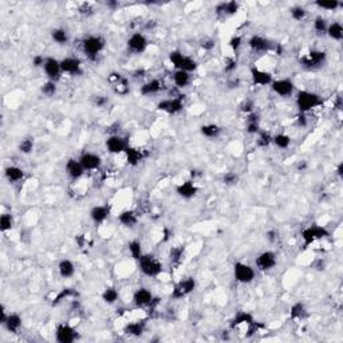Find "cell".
Wrapping results in <instances>:
<instances>
[{"label": "cell", "instance_id": "1", "mask_svg": "<svg viewBox=\"0 0 343 343\" xmlns=\"http://www.w3.org/2000/svg\"><path fill=\"white\" fill-rule=\"evenodd\" d=\"M323 98L315 91L298 90L295 93V106L298 109V113L308 114L310 111L323 106Z\"/></svg>", "mask_w": 343, "mask_h": 343}, {"label": "cell", "instance_id": "2", "mask_svg": "<svg viewBox=\"0 0 343 343\" xmlns=\"http://www.w3.org/2000/svg\"><path fill=\"white\" fill-rule=\"evenodd\" d=\"M106 39L105 36L99 35V34H93V35L85 36L82 40H81V50L86 55V58L91 60H95L98 58L106 48Z\"/></svg>", "mask_w": 343, "mask_h": 343}, {"label": "cell", "instance_id": "3", "mask_svg": "<svg viewBox=\"0 0 343 343\" xmlns=\"http://www.w3.org/2000/svg\"><path fill=\"white\" fill-rule=\"evenodd\" d=\"M137 265L140 272L146 278L154 279L164 272V265L161 260L153 253H144L140 260H137Z\"/></svg>", "mask_w": 343, "mask_h": 343}, {"label": "cell", "instance_id": "4", "mask_svg": "<svg viewBox=\"0 0 343 343\" xmlns=\"http://www.w3.org/2000/svg\"><path fill=\"white\" fill-rule=\"evenodd\" d=\"M169 62L170 64L173 66L174 70H181L186 71V73H190L193 74L194 71L198 68V62L194 59L193 56L186 55L180 50H173V51L169 52Z\"/></svg>", "mask_w": 343, "mask_h": 343}, {"label": "cell", "instance_id": "5", "mask_svg": "<svg viewBox=\"0 0 343 343\" xmlns=\"http://www.w3.org/2000/svg\"><path fill=\"white\" fill-rule=\"evenodd\" d=\"M328 236H330V231L324 225L320 224L308 225L300 232V239L303 241L304 248H308L310 245L315 244L323 239H327Z\"/></svg>", "mask_w": 343, "mask_h": 343}, {"label": "cell", "instance_id": "6", "mask_svg": "<svg viewBox=\"0 0 343 343\" xmlns=\"http://www.w3.org/2000/svg\"><path fill=\"white\" fill-rule=\"evenodd\" d=\"M326 62H327V54L323 50H318V48L308 50L299 59V63L306 70H318L323 67Z\"/></svg>", "mask_w": 343, "mask_h": 343}, {"label": "cell", "instance_id": "7", "mask_svg": "<svg viewBox=\"0 0 343 343\" xmlns=\"http://www.w3.org/2000/svg\"><path fill=\"white\" fill-rule=\"evenodd\" d=\"M158 111L168 115H177L185 109V95L178 94L176 97H168L158 101L156 105Z\"/></svg>", "mask_w": 343, "mask_h": 343}, {"label": "cell", "instance_id": "8", "mask_svg": "<svg viewBox=\"0 0 343 343\" xmlns=\"http://www.w3.org/2000/svg\"><path fill=\"white\" fill-rule=\"evenodd\" d=\"M197 287V282L193 276H185L174 284L170 292V299L181 300L185 299L190 294H193L194 290Z\"/></svg>", "mask_w": 343, "mask_h": 343}, {"label": "cell", "instance_id": "9", "mask_svg": "<svg viewBox=\"0 0 343 343\" xmlns=\"http://www.w3.org/2000/svg\"><path fill=\"white\" fill-rule=\"evenodd\" d=\"M157 298L154 296V294L150 291L149 288L140 287L133 292L131 296V303L138 310H149V308H154L157 304Z\"/></svg>", "mask_w": 343, "mask_h": 343}, {"label": "cell", "instance_id": "10", "mask_svg": "<svg viewBox=\"0 0 343 343\" xmlns=\"http://www.w3.org/2000/svg\"><path fill=\"white\" fill-rule=\"evenodd\" d=\"M233 279L239 284H251L256 279V268L244 261H236L232 268Z\"/></svg>", "mask_w": 343, "mask_h": 343}, {"label": "cell", "instance_id": "11", "mask_svg": "<svg viewBox=\"0 0 343 343\" xmlns=\"http://www.w3.org/2000/svg\"><path fill=\"white\" fill-rule=\"evenodd\" d=\"M278 253L272 249H265L255 257V268L260 272H269L278 265Z\"/></svg>", "mask_w": 343, "mask_h": 343}, {"label": "cell", "instance_id": "12", "mask_svg": "<svg viewBox=\"0 0 343 343\" xmlns=\"http://www.w3.org/2000/svg\"><path fill=\"white\" fill-rule=\"evenodd\" d=\"M149 47V39L146 38L145 34L140 31L133 32L126 39L127 51L133 55H141Z\"/></svg>", "mask_w": 343, "mask_h": 343}, {"label": "cell", "instance_id": "13", "mask_svg": "<svg viewBox=\"0 0 343 343\" xmlns=\"http://www.w3.org/2000/svg\"><path fill=\"white\" fill-rule=\"evenodd\" d=\"M271 90H272L273 94H276L278 97H282V98H290V97H294L296 93V86L294 81L290 78H278L273 79L272 83L269 85Z\"/></svg>", "mask_w": 343, "mask_h": 343}, {"label": "cell", "instance_id": "14", "mask_svg": "<svg viewBox=\"0 0 343 343\" xmlns=\"http://www.w3.org/2000/svg\"><path fill=\"white\" fill-rule=\"evenodd\" d=\"M107 82L110 85L113 93L119 97H125L130 93V82L129 78L122 75L121 73H111L107 77Z\"/></svg>", "mask_w": 343, "mask_h": 343}, {"label": "cell", "instance_id": "15", "mask_svg": "<svg viewBox=\"0 0 343 343\" xmlns=\"http://www.w3.org/2000/svg\"><path fill=\"white\" fill-rule=\"evenodd\" d=\"M247 46L251 51L256 52V54H265V52L272 51L276 48V46L271 40L267 39L265 36L259 35V34L249 36V39L247 40Z\"/></svg>", "mask_w": 343, "mask_h": 343}, {"label": "cell", "instance_id": "16", "mask_svg": "<svg viewBox=\"0 0 343 343\" xmlns=\"http://www.w3.org/2000/svg\"><path fill=\"white\" fill-rule=\"evenodd\" d=\"M42 70H43L47 81H52V82H58L63 75V71L60 67V59H58L55 56H46Z\"/></svg>", "mask_w": 343, "mask_h": 343}, {"label": "cell", "instance_id": "17", "mask_svg": "<svg viewBox=\"0 0 343 343\" xmlns=\"http://www.w3.org/2000/svg\"><path fill=\"white\" fill-rule=\"evenodd\" d=\"M129 142L125 137H122L118 133L115 134H110L105 141V148H106L107 153L113 154V156H118V154H123L125 150L129 148Z\"/></svg>", "mask_w": 343, "mask_h": 343}, {"label": "cell", "instance_id": "18", "mask_svg": "<svg viewBox=\"0 0 343 343\" xmlns=\"http://www.w3.org/2000/svg\"><path fill=\"white\" fill-rule=\"evenodd\" d=\"M249 77H251V82L253 86L257 87H268L273 81L272 73L259 67V66H251Z\"/></svg>", "mask_w": 343, "mask_h": 343}, {"label": "cell", "instance_id": "19", "mask_svg": "<svg viewBox=\"0 0 343 343\" xmlns=\"http://www.w3.org/2000/svg\"><path fill=\"white\" fill-rule=\"evenodd\" d=\"M78 339L77 328L70 323H58L55 327V340L58 343H73Z\"/></svg>", "mask_w": 343, "mask_h": 343}, {"label": "cell", "instance_id": "20", "mask_svg": "<svg viewBox=\"0 0 343 343\" xmlns=\"http://www.w3.org/2000/svg\"><path fill=\"white\" fill-rule=\"evenodd\" d=\"M78 160L81 161L83 169L86 170V172H97V170L102 168L103 164L102 157L98 153H95V152H87V150L81 153Z\"/></svg>", "mask_w": 343, "mask_h": 343}, {"label": "cell", "instance_id": "21", "mask_svg": "<svg viewBox=\"0 0 343 343\" xmlns=\"http://www.w3.org/2000/svg\"><path fill=\"white\" fill-rule=\"evenodd\" d=\"M60 67L63 74H67L70 77H78L83 73L82 67V60L79 59L78 56L68 55L64 56L60 59Z\"/></svg>", "mask_w": 343, "mask_h": 343}, {"label": "cell", "instance_id": "22", "mask_svg": "<svg viewBox=\"0 0 343 343\" xmlns=\"http://www.w3.org/2000/svg\"><path fill=\"white\" fill-rule=\"evenodd\" d=\"M64 173L71 181H79L85 176L86 170L83 169L82 164L78 158L71 157L67 158V161L64 162Z\"/></svg>", "mask_w": 343, "mask_h": 343}, {"label": "cell", "instance_id": "23", "mask_svg": "<svg viewBox=\"0 0 343 343\" xmlns=\"http://www.w3.org/2000/svg\"><path fill=\"white\" fill-rule=\"evenodd\" d=\"M253 322H256L255 316L248 311H239L236 315L233 316L232 320L229 322V328L232 331H236V330H243L244 331L245 328L248 327L249 324H252Z\"/></svg>", "mask_w": 343, "mask_h": 343}, {"label": "cell", "instance_id": "24", "mask_svg": "<svg viewBox=\"0 0 343 343\" xmlns=\"http://www.w3.org/2000/svg\"><path fill=\"white\" fill-rule=\"evenodd\" d=\"M176 193L182 200H192L197 196L198 186L193 180H186L176 186Z\"/></svg>", "mask_w": 343, "mask_h": 343}, {"label": "cell", "instance_id": "25", "mask_svg": "<svg viewBox=\"0 0 343 343\" xmlns=\"http://www.w3.org/2000/svg\"><path fill=\"white\" fill-rule=\"evenodd\" d=\"M164 91V82L160 78L148 79L140 86V94L142 97H154Z\"/></svg>", "mask_w": 343, "mask_h": 343}, {"label": "cell", "instance_id": "26", "mask_svg": "<svg viewBox=\"0 0 343 343\" xmlns=\"http://www.w3.org/2000/svg\"><path fill=\"white\" fill-rule=\"evenodd\" d=\"M240 11V4L237 2H223L219 3L215 8V14L219 19H228L232 18Z\"/></svg>", "mask_w": 343, "mask_h": 343}, {"label": "cell", "instance_id": "27", "mask_svg": "<svg viewBox=\"0 0 343 343\" xmlns=\"http://www.w3.org/2000/svg\"><path fill=\"white\" fill-rule=\"evenodd\" d=\"M146 330V323L144 320H129L123 324L122 332L125 335L131 336V338H138L141 336Z\"/></svg>", "mask_w": 343, "mask_h": 343}, {"label": "cell", "instance_id": "28", "mask_svg": "<svg viewBox=\"0 0 343 343\" xmlns=\"http://www.w3.org/2000/svg\"><path fill=\"white\" fill-rule=\"evenodd\" d=\"M89 217L95 225H102L110 217V208L107 205H94L89 212Z\"/></svg>", "mask_w": 343, "mask_h": 343}, {"label": "cell", "instance_id": "29", "mask_svg": "<svg viewBox=\"0 0 343 343\" xmlns=\"http://www.w3.org/2000/svg\"><path fill=\"white\" fill-rule=\"evenodd\" d=\"M125 158H126L127 165L130 166H137L140 165L144 160L146 158L145 150L138 148V146H129L126 150H125Z\"/></svg>", "mask_w": 343, "mask_h": 343}, {"label": "cell", "instance_id": "30", "mask_svg": "<svg viewBox=\"0 0 343 343\" xmlns=\"http://www.w3.org/2000/svg\"><path fill=\"white\" fill-rule=\"evenodd\" d=\"M192 81H193V75L190 73H186V71L181 70H174L173 75H172V82H173V86L177 89V90H182V89H186L192 85Z\"/></svg>", "mask_w": 343, "mask_h": 343}, {"label": "cell", "instance_id": "31", "mask_svg": "<svg viewBox=\"0 0 343 343\" xmlns=\"http://www.w3.org/2000/svg\"><path fill=\"white\" fill-rule=\"evenodd\" d=\"M4 177L10 184H18L26 177V170L18 165H8L4 168Z\"/></svg>", "mask_w": 343, "mask_h": 343}, {"label": "cell", "instance_id": "32", "mask_svg": "<svg viewBox=\"0 0 343 343\" xmlns=\"http://www.w3.org/2000/svg\"><path fill=\"white\" fill-rule=\"evenodd\" d=\"M3 327L11 334H19L22 327H23V318L18 312H10Z\"/></svg>", "mask_w": 343, "mask_h": 343}, {"label": "cell", "instance_id": "33", "mask_svg": "<svg viewBox=\"0 0 343 343\" xmlns=\"http://www.w3.org/2000/svg\"><path fill=\"white\" fill-rule=\"evenodd\" d=\"M117 219H118L119 224L126 227V228H134L138 224V213L133 209H125L119 213Z\"/></svg>", "mask_w": 343, "mask_h": 343}, {"label": "cell", "instance_id": "34", "mask_svg": "<svg viewBox=\"0 0 343 343\" xmlns=\"http://www.w3.org/2000/svg\"><path fill=\"white\" fill-rule=\"evenodd\" d=\"M58 273L62 279H71L74 278L75 273H77V267H75V263L70 259H62V260L58 263Z\"/></svg>", "mask_w": 343, "mask_h": 343}, {"label": "cell", "instance_id": "35", "mask_svg": "<svg viewBox=\"0 0 343 343\" xmlns=\"http://www.w3.org/2000/svg\"><path fill=\"white\" fill-rule=\"evenodd\" d=\"M200 134L207 140H217L223 134V127L217 123H204L200 126Z\"/></svg>", "mask_w": 343, "mask_h": 343}, {"label": "cell", "instance_id": "36", "mask_svg": "<svg viewBox=\"0 0 343 343\" xmlns=\"http://www.w3.org/2000/svg\"><path fill=\"white\" fill-rule=\"evenodd\" d=\"M50 38L58 46H66V44L70 43V32L63 27L52 28L51 32H50Z\"/></svg>", "mask_w": 343, "mask_h": 343}, {"label": "cell", "instance_id": "37", "mask_svg": "<svg viewBox=\"0 0 343 343\" xmlns=\"http://www.w3.org/2000/svg\"><path fill=\"white\" fill-rule=\"evenodd\" d=\"M308 316V310L303 302H295L290 307V319L291 320H304Z\"/></svg>", "mask_w": 343, "mask_h": 343}, {"label": "cell", "instance_id": "38", "mask_svg": "<svg viewBox=\"0 0 343 343\" xmlns=\"http://www.w3.org/2000/svg\"><path fill=\"white\" fill-rule=\"evenodd\" d=\"M326 35L334 42H342L343 40V26L340 22H330Z\"/></svg>", "mask_w": 343, "mask_h": 343}, {"label": "cell", "instance_id": "39", "mask_svg": "<svg viewBox=\"0 0 343 343\" xmlns=\"http://www.w3.org/2000/svg\"><path fill=\"white\" fill-rule=\"evenodd\" d=\"M245 130L247 133L251 135H256L259 131L261 130L260 127V119H259V115L253 111L251 114L247 115V123H245Z\"/></svg>", "mask_w": 343, "mask_h": 343}, {"label": "cell", "instance_id": "40", "mask_svg": "<svg viewBox=\"0 0 343 343\" xmlns=\"http://www.w3.org/2000/svg\"><path fill=\"white\" fill-rule=\"evenodd\" d=\"M101 299L103 300V303L113 306V304L118 302L119 291L115 287H113V286H109V287L103 288V291L101 292Z\"/></svg>", "mask_w": 343, "mask_h": 343}, {"label": "cell", "instance_id": "41", "mask_svg": "<svg viewBox=\"0 0 343 343\" xmlns=\"http://www.w3.org/2000/svg\"><path fill=\"white\" fill-rule=\"evenodd\" d=\"M291 135H288L287 133H278V134L272 135V145L276 149L287 150L291 146Z\"/></svg>", "mask_w": 343, "mask_h": 343}, {"label": "cell", "instance_id": "42", "mask_svg": "<svg viewBox=\"0 0 343 343\" xmlns=\"http://www.w3.org/2000/svg\"><path fill=\"white\" fill-rule=\"evenodd\" d=\"M75 296H78V294H77L75 290H73V288H63V290H60V291L54 296V299H52V306H58V304L63 303L64 300L73 299Z\"/></svg>", "mask_w": 343, "mask_h": 343}, {"label": "cell", "instance_id": "43", "mask_svg": "<svg viewBox=\"0 0 343 343\" xmlns=\"http://www.w3.org/2000/svg\"><path fill=\"white\" fill-rule=\"evenodd\" d=\"M328 23H330V22H328L323 15H318L315 16V19L312 22V28H314V31H315L318 35H326V32H327L328 28Z\"/></svg>", "mask_w": 343, "mask_h": 343}, {"label": "cell", "instance_id": "44", "mask_svg": "<svg viewBox=\"0 0 343 343\" xmlns=\"http://www.w3.org/2000/svg\"><path fill=\"white\" fill-rule=\"evenodd\" d=\"M14 225H15V219H14L11 213H2V216H0V232H10L14 228Z\"/></svg>", "mask_w": 343, "mask_h": 343}, {"label": "cell", "instance_id": "45", "mask_svg": "<svg viewBox=\"0 0 343 343\" xmlns=\"http://www.w3.org/2000/svg\"><path fill=\"white\" fill-rule=\"evenodd\" d=\"M34 149H35V138L31 137V135L24 137L19 142V145H18V150L22 154H31L34 152Z\"/></svg>", "mask_w": 343, "mask_h": 343}, {"label": "cell", "instance_id": "46", "mask_svg": "<svg viewBox=\"0 0 343 343\" xmlns=\"http://www.w3.org/2000/svg\"><path fill=\"white\" fill-rule=\"evenodd\" d=\"M256 145L260 148V149H267L269 146L272 145V134L261 129L259 133L256 134Z\"/></svg>", "mask_w": 343, "mask_h": 343}, {"label": "cell", "instance_id": "47", "mask_svg": "<svg viewBox=\"0 0 343 343\" xmlns=\"http://www.w3.org/2000/svg\"><path fill=\"white\" fill-rule=\"evenodd\" d=\"M127 251L130 253V256L134 259L135 261L140 260L141 256L144 255V247H142V243L140 240H131L129 244H127Z\"/></svg>", "mask_w": 343, "mask_h": 343}, {"label": "cell", "instance_id": "48", "mask_svg": "<svg viewBox=\"0 0 343 343\" xmlns=\"http://www.w3.org/2000/svg\"><path fill=\"white\" fill-rule=\"evenodd\" d=\"M40 93L46 98H52L55 97L56 93H58V86H56V82H52V81H46L44 83H42L40 86Z\"/></svg>", "mask_w": 343, "mask_h": 343}, {"label": "cell", "instance_id": "49", "mask_svg": "<svg viewBox=\"0 0 343 343\" xmlns=\"http://www.w3.org/2000/svg\"><path fill=\"white\" fill-rule=\"evenodd\" d=\"M308 15L307 8H304L303 6H294L290 8V16L292 20L295 22H303Z\"/></svg>", "mask_w": 343, "mask_h": 343}, {"label": "cell", "instance_id": "50", "mask_svg": "<svg viewBox=\"0 0 343 343\" xmlns=\"http://www.w3.org/2000/svg\"><path fill=\"white\" fill-rule=\"evenodd\" d=\"M94 4L90 3V2H83V3L79 4L78 14L83 18H90V16L94 15Z\"/></svg>", "mask_w": 343, "mask_h": 343}, {"label": "cell", "instance_id": "51", "mask_svg": "<svg viewBox=\"0 0 343 343\" xmlns=\"http://www.w3.org/2000/svg\"><path fill=\"white\" fill-rule=\"evenodd\" d=\"M314 4L318 8H320V10H326V11H336L342 6V3L338 2V0H332V2H315Z\"/></svg>", "mask_w": 343, "mask_h": 343}, {"label": "cell", "instance_id": "52", "mask_svg": "<svg viewBox=\"0 0 343 343\" xmlns=\"http://www.w3.org/2000/svg\"><path fill=\"white\" fill-rule=\"evenodd\" d=\"M239 181V174L236 172H225L223 174V182L225 185H236Z\"/></svg>", "mask_w": 343, "mask_h": 343}, {"label": "cell", "instance_id": "53", "mask_svg": "<svg viewBox=\"0 0 343 343\" xmlns=\"http://www.w3.org/2000/svg\"><path fill=\"white\" fill-rule=\"evenodd\" d=\"M243 36H240V35H233L231 39H229V42H228V46H229V48L232 50L233 52H236V51H239L240 50V47L243 46Z\"/></svg>", "mask_w": 343, "mask_h": 343}, {"label": "cell", "instance_id": "54", "mask_svg": "<svg viewBox=\"0 0 343 343\" xmlns=\"http://www.w3.org/2000/svg\"><path fill=\"white\" fill-rule=\"evenodd\" d=\"M239 107H240V110L247 115L255 111V103H253L252 99H244V101L240 103V106Z\"/></svg>", "mask_w": 343, "mask_h": 343}, {"label": "cell", "instance_id": "55", "mask_svg": "<svg viewBox=\"0 0 343 343\" xmlns=\"http://www.w3.org/2000/svg\"><path fill=\"white\" fill-rule=\"evenodd\" d=\"M295 122L296 125H298V127H307L308 126V118H307V114H303V113H298V115H296L295 118Z\"/></svg>", "mask_w": 343, "mask_h": 343}, {"label": "cell", "instance_id": "56", "mask_svg": "<svg viewBox=\"0 0 343 343\" xmlns=\"http://www.w3.org/2000/svg\"><path fill=\"white\" fill-rule=\"evenodd\" d=\"M44 59H46V56L36 54V55L32 56V66L36 68H42L44 64Z\"/></svg>", "mask_w": 343, "mask_h": 343}, {"label": "cell", "instance_id": "57", "mask_svg": "<svg viewBox=\"0 0 343 343\" xmlns=\"http://www.w3.org/2000/svg\"><path fill=\"white\" fill-rule=\"evenodd\" d=\"M265 239L268 240V243L273 244V243H276L278 239H279V233H278L276 229H268V231L265 232Z\"/></svg>", "mask_w": 343, "mask_h": 343}, {"label": "cell", "instance_id": "58", "mask_svg": "<svg viewBox=\"0 0 343 343\" xmlns=\"http://www.w3.org/2000/svg\"><path fill=\"white\" fill-rule=\"evenodd\" d=\"M107 102H109V99H107L105 95H95L94 105L97 107H105Z\"/></svg>", "mask_w": 343, "mask_h": 343}, {"label": "cell", "instance_id": "59", "mask_svg": "<svg viewBox=\"0 0 343 343\" xmlns=\"http://www.w3.org/2000/svg\"><path fill=\"white\" fill-rule=\"evenodd\" d=\"M8 314H10V312L7 311L6 306L2 304V306H0V324H2V326L6 323V320H7V318H8Z\"/></svg>", "mask_w": 343, "mask_h": 343}, {"label": "cell", "instance_id": "60", "mask_svg": "<svg viewBox=\"0 0 343 343\" xmlns=\"http://www.w3.org/2000/svg\"><path fill=\"white\" fill-rule=\"evenodd\" d=\"M236 67H237L236 60L228 59V60H227V64H225L224 70H225V73H233V71L236 70Z\"/></svg>", "mask_w": 343, "mask_h": 343}, {"label": "cell", "instance_id": "61", "mask_svg": "<svg viewBox=\"0 0 343 343\" xmlns=\"http://www.w3.org/2000/svg\"><path fill=\"white\" fill-rule=\"evenodd\" d=\"M201 47L207 51H211L213 47H215V40L213 39H205L201 42Z\"/></svg>", "mask_w": 343, "mask_h": 343}, {"label": "cell", "instance_id": "62", "mask_svg": "<svg viewBox=\"0 0 343 343\" xmlns=\"http://www.w3.org/2000/svg\"><path fill=\"white\" fill-rule=\"evenodd\" d=\"M307 168H308V164L306 160H302V161L296 164V169L299 170V172H304V170H307Z\"/></svg>", "mask_w": 343, "mask_h": 343}, {"label": "cell", "instance_id": "63", "mask_svg": "<svg viewBox=\"0 0 343 343\" xmlns=\"http://www.w3.org/2000/svg\"><path fill=\"white\" fill-rule=\"evenodd\" d=\"M335 173L339 178L343 177V162H339V164H338V166H336L335 169Z\"/></svg>", "mask_w": 343, "mask_h": 343}, {"label": "cell", "instance_id": "64", "mask_svg": "<svg viewBox=\"0 0 343 343\" xmlns=\"http://www.w3.org/2000/svg\"><path fill=\"white\" fill-rule=\"evenodd\" d=\"M106 7H109V8H118L119 7V3H117V2H107Z\"/></svg>", "mask_w": 343, "mask_h": 343}]
</instances>
